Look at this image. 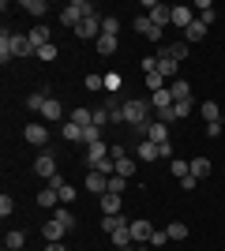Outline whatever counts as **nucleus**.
<instances>
[{
  "label": "nucleus",
  "instance_id": "obj_1",
  "mask_svg": "<svg viewBox=\"0 0 225 251\" xmlns=\"http://www.w3.org/2000/svg\"><path fill=\"white\" fill-rule=\"evenodd\" d=\"M150 109H154V105H150V101H139V98H128V101H124V124H131V127H135V131H139L143 139H147Z\"/></svg>",
  "mask_w": 225,
  "mask_h": 251
},
{
  "label": "nucleus",
  "instance_id": "obj_2",
  "mask_svg": "<svg viewBox=\"0 0 225 251\" xmlns=\"http://www.w3.org/2000/svg\"><path fill=\"white\" fill-rule=\"evenodd\" d=\"M86 15H98V8L90 4V0H68V4H64V11H60V23L75 30V26H79V23H83Z\"/></svg>",
  "mask_w": 225,
  "mask_h": 251
},
{
  "label": "nucleus",
  "instance_id": "obj_3",
  "mask_svg": "<svg viewBox=\"0 0 225 251\" xmlns=\"http://www.w3.org/2000/svg\"><path fill=\"white\" fill-rule=\"evenodd\" d=\"M0 38H4V42H8V49H11V56H15V60H23V56H34V45H30V38H26V34H0Z\"/></svg>",
  "mask_w": 225,
  "mask_h": 251
},
{
  "label": "nucleus",
  "instance_id": "obj_4",
  "mask_svg": "<svg viewBox=\"0 0 225 251\" xmlns=\"http://www.w3.org/2000/svg\"><path fill=\"white\" fill-rule=\"evenodd\" d=\"M143 8H147V19L154 23V26H161V30H165V26L173 23V8H169V4H158V0H147Z\"/></svg>",
  "mask_w": 225,
  "mask_h": 251
},
{
  "label": "nucleus",
  "instance_id": "obj_5",
  "mask_svg": "<svg viewBox=\"0 0 225 251\" xmlns=\"http://www.w3.org/2000/svg\"><path fill=\"white\" fill-rule=\"evenodd\" d=\"M75 34L86 38V42H98V38H101V15H86V19L75 26Z\"/></svg>",
  "mask_w": 225,
  "mask_h": 251
},
{
  "label": "nucleus",
  "instance_id": "obj_6",
  "mask_svg": "<svg viewBox=\"0 0 225 251\" xmlns=\"http://www.w3.org/2000/svg\"><path fill=\"white\" fill-rule=\"evenodd\" d=\"M23 135H26L30 147H45V143H49V127H45V124H26V127H23Z\"/></svg>",
  "mask_w": 225,
  "mask_h": 251
},
{
  "label": "nucleus",
  "instance_id": "obj_7",
  "mask_svg": "<svg viewBox=\"0 0 225 251\" xmlns=\"http://www.w3.org/2000/svg\"><path fill=\"white\" fill-rule=\"evenodd\" d=\"M158 56H169V60H176V64L188 60V42H165L158 49Z\"/></svg>",
  "mask_w": 225,
  "mask_h": 251
},
{
  "label": "nucleus",
  "instance_id": "obj_8",
  "mask_svg": "<svg viewBox=\"0 0 225 251\" xmlns=\"http://www.w3.org/2000/svg\"><path fill=\"white\" fill-rule=\"evenodd\" d=\"M195 23V11L188 8V4H173V26H180V30H188Z\"/></svg>",
  "mask_w": 225,
  "mask_h": 251
},
{
  "label": "nucleus",
  "instance_id": "obj_9",
  "mask_svg": "<svg viewBox=\"0 0 225 251\" xmlns=\"http://www.w3.org/2000/svg\"><path fill=\"white\" fill-rule=\"evenodd\" d=\"M64 225H60V221H56V218H49V221H45V225H42V236H45V244H60V240H64Z\"/></svg>",
  "mask_w": 225,
  "mask_h": 251
},
{
  "label": "nucleus",
  "instance_id": "obj_10",
  "mask_svg": "<svg viewBox=\"0 0 225 251\" xmlns=\"http://www.w3.org/2000/svg\"><path fill=\"white\" fill-rule=\"evenodd\" d=\"M34 173H38L42 180L56 176V157H53V154H38V161H34Z\"/></svg>",
  "mask_w": 225,
  "mask_h": 251
},
{
  "label": "nucleus",
  "instance_id": "obj_11",
  "mask_svg": "<svg viewBox=\"0 0 225 251\" xmlns=\"http://www.w3.org/2000/svg\"><path fill=\"white\" fill-rule=\"evenodd\" d=\"M109 154H113V147H105V143H94V147H86V165H90V169H98V165H101V161H105Z\"/></svg>",
  "mask_w": 225,
  "mask_h": 251
},
{
  "label": "nucleus",
  "instance_id": "obj_12",
  "mask_svg": "<svg viewBox=\"0 0 225 251\" xmlns=\"http://www.w3.org/2000/svg\"><path fill=\"white\" fill-rule=\"evenodd\" d=\"M86 191H94L98 199H101V195L109 191V176H101V173H94V169H90V173H86Z\"/></svg>",
  "mask_w": 225,
  "mask_h": 251
},
{
  "label": "nucleus",
  "instance_id": "obj_13",
  "mask_svg": "<svg viewBox=\"0 0 225 251\" xmlns=\"http://www.w3.org/2000/svg\"><path fill=\"white\" fill-rule=\"evenodd\" d=\"M147 139H150V143H158V147H161V143H169V124L150 120V124H147Z\"/></svg>",
  "mask_w": 225,
  "mask_h": 251
},
{
  "label": "nucleus",
  "instance_id": "obj_14",
  "mask_svg": "<svg viewBox=\"0 0 225 251\" xmlns=\"http://www.w3.org/2000/svg\"><path fill=\"white\" fill-rule=\"evenodd\" d=\"M128 229H131V240H135V244H150V232H154V225H150V221H131V225H128Z\"/></svg>",
  "mask_w": 225,
  "mask_h": 251
},
{
  "label": "nucleus",
  "instance_id": "obj_15",
  "mask_svg": "<svg viewBox=\"0 0 225 251\" xmlns=\"http://www.w3.org/2000/svg\"><path fill=\"white\" fill-rule=\"evenodd\" d=\"M120 199H124V195H113V191H105V195L98 199V206H101V214H105V218H113V214H120Z\"/></svg>",
  "mask_w": 225,
  "mask_h": 251
},
{
  "label": "nucleus",
  "instance_id": "obj_16",
  "mask_svg": "<svg viewBox=\"0 0 225 251\" xmlns=\"http://www.w3.org/2000/svg\"><path fill=\"white\" fill-rule=\"evenodd\" d=\"M169 94H173V101H192V86H188V79H173Z\"/></svg>",
  "mask_w": 225,
  "mask_h": 251
},
{
  "label": "nucleus",
  "instance_id": "obj_17",
  "mask_svg": "<svg viewBox=\"0 0 225 251\" xmlns=\"http://www.w3.org/2000/svg\"><path fill=\"white\" fill-rule=\"evenodd\" d=\"M135 154H139V161H158V143H150V139H143L139 147H135Z\"/></svg>",
  "mask_w": 225,
  "mask_h": 251
},
{
  "label": "nucleus",
  "instance_id": "obj_18",
  "mask_svg": "<svg viewBox=\"0 0 225 251\" xmlns=\"http://www.w3.org/2000/svg\"><path fill=\"white\" fill-rule=\"evenodd\" d=\"M23 244H26V232H23V229H8L4 248H8V251H23Z\"/></svg>",
  "mask_w": 225,
  "mask_h": 251
},
{
  "label": "nucleus",
  "instance_id": "obj_19",
  "mask_svg": "<svg viewBox=\"0 0 225 251\" xmlns=\"http://www.w3.org/2000/svg\"><path fill=\"white\" fill-rule=\"evenodd\" d=\"M42 116H45V120H60V116H64V105L56 101V98H45V105H42Z\"/></svg>",
  "mask_w": 225,
  "mask_h": 251
},
{
  "label": "nucleus",
  "instance_id": "obj_20",
  "mask_svg": "<svg viewBox=\"0 0 225 251\" xmlns=\"http://www.w3.org/2000/svg\"><path fill=\"white\" fill-rule=\"evenodd\" d=\"M26 38H30V45H34V49H42V45H49V26H45V23H38V26H34V30L26 34Z\"/></svg>",
  "mask_w": 225,
  "mask_h": 251
},
{
  "label": "nucleus",
  "instance_id": "obj_21",
  "mask_svg": "<svg viewBox=\"0 0 225 251\" xmlns=\"http://www.w3.org/2000/svg\"><path fill=\"white\" fill-rule=\"evenodd\" d=\"M109 240H113V248H120V251H124V248H135V240H131V229H128V225H124V229H117Z\"/></svg>",
  "mask_w": 225,
  "mask_h": 251
},
{
  "label": "nucleus",
  "instance_id": "obj_22",
  "mask_svg": "<svg viewBox=\"0 0 225 251\" xmlns=\"http://www.w3.org/2000/svg\"><path fill=\"white\" fill-rule=\"evenodd\" d=\"M23 11H30L34 19L42 23V19H45V11H49V4H45V0H23Z\"/></svg>",
  "mask_w": 225,
  "mask_h": 251
},
{
  "label": "nucleus",
  "instance_id": "obj_23",
  "mask_svg": "<svg viewBox=\"0 0 225 251\" xmlns=\"http://www.w3.org/2000/svg\"><path fill=\"white\" fill-rule=\"evenodd\" d=\"M117 42L120 38H113V34H101V38H98V52H101V56H113V52H117Z\"/></svg>",
  "mask_w": 225,
  "mask_h": 251
},
{
  "label": "nucleus",
  "instance_id": "obj_24",
  "mask_svg": "<svg viewBox=\"0 0 225 251\" xmlns=\"http://www.w3.org/2000/svg\"><path fill=\"white\" fill-rule=\"evenodd\" d=\"M199 113H203L206 124H218V120H222V109H218V101H203V105H199Z\"/></svg>",
  "mask_w": 225,
  "mask_h": 251
},
{
  "label": "nucleus",
  "instance_id": "obj_25",
  "mask_svg": "<svg viewBox=\"0 0 225 251\" xmlns=\"http://www.w3.org/2000/svg\"><path fill=\"white\" fill-rule=\"evenodd\" d=\"M206 30H210V26H203V23L195 19L192 26H188V30H184V42H203V38H206Z\"/></svg>",
  "mask_w": 225,
  "mask_h": 251
},
{
  "label": "nucleus",
  "instance_id": "obj_26",
  "mask_svg": "<svg viewBox=\"0 0 225 251\" xmlns=\"http://www.w3.org/2000/svg\"><path fill=\"white\" fill-rule=\"evenodd\" d=\"M192 176L195 180L210 176V157H192Z\"/></svg>",
  "mask_w": 225,
  "mask_h": 251
},
{
  "label": "nucleus",
  "instance_id": "obj_27",
  "mask_svg": "<svg viewBox=\"0 0 225 251\" xmlns=\"http://www.w3.org/2000/svg\"><path fill=\"white\" fill-rule=\"evenodd\" d=\"M124 225H131V221L124 218V214H113V218H105V221H101V229H105L109 236H113V232H117V229H124Z\"/></svg>",
  "mask_w": 225,
  "mask_h": 251
},
{
  "label": "nucleus",
  "instance_id": "obj_28",
  "mask_svg": "<svg viewBox=\"0 0 225 251\" xmlns=\"http://www.w3.org/2000/svg\"><path fill=\"white\" fill-rule=\"evenodd\" d=\"M56 202H60V195H56L53 188H45V191H38V206H45V210H56Z\"/></svg>",
  "mask_w": 225,
  "mask_h": 251
},
{
  "label": "nucleus",
  "instance_id": "obj_29",
  "mask_svg": "<svg viewBox=\"0 0 225 251\" xmlns=\"http://www.w3.org/2000/svg\"><path fill=\"white\" fill-rule=\"evenodd\" d=\"M150 105H154V109H173V94H169V86H165V90H158V94H150Z\"/></svg>",
  "mask_w": 225,
  "mask_h": 251
},
{
  "label": "nucleus",
  "instance_id": "obj_30",
  "mask_svg": "<svg viewBox=\"0 0 225 251\" xmlns=\"http://www.w3.org/2000/svg\"><path fill=\"white\" fill-rule=\"evenodd\" d=\"M53 218H56V221H60V225H64V229H68V232H72V229H75V214H72V210H68V206H56V210H53Z\"/></svg>",
  "mask_w": 225,
  "mask_h": 251
},
{
  "label": "nucleus",
  "instance_id": "obj_31",
  "mask_svg": "<svg viewBox=\"0 0 225 251\" xmlns=\"http://www.w3.org/2000/svg\"><path fill=\"white\" fill-rule=\"evenodd\" d=\"M165 83H169V79H165L161 72H150V75H147V90H150V94H158V90H165Z\"/></svg>",
  "mask_w": 225,
  "mask_h": 251
},
{
  "label": "nucleus",
  "instance_id": "obj_32",
  "mask_svg": "<svg viewBox=\"0 0 225 251\" xmlns=\"http://www.w3.org/2000/svg\"><path fill=\"white\" fill-rule=\"evenodd\" d=\"M60 131H64V139H68V143H83V127L75 124V120H68V124L60 127Z\"/></svg>",
  "mask_w": 225,
  "mask_h": 251
},
{
  "label": "nucleus",
  "instance_id": "obj_33",
  "mask_svg": "<svg viewBox=\"0 0 225 251\" xmlns=\"http://www.w3.org/2000/svg\"><path fill=\"white\" fill-rule=\"evenodd\" d=\"M158 72L173 83V79H176V60H169V56H158Z\"/></svg>",
  "mask_w": 225,
  "mask_h": 251
},
{
  "label": "nucleus",
  "instance_id": "obj_34",
  "mask_svg": "<svg viewBox=\"0 0 225 251\" xmlns=\"http://www.w3.org/2000/svg\"><path fill=\"white\" fill-rule=\"evenodd\" d=\"M165 232H169V240H188V225H184V221H173V225H165Z\"/></svg>",
  "mask_w": 225,
  "mask_h": 251
},
{
  "label": "nucleus",
  "instance_id": "obj_35",
  "mask_svg": "<svg viewBox=\"0 0 225 251\" xmlns=\"http://www.w3.org/2000/svg\"><path fill=\"white\" fill-rule=\"evenodd\" d=\"M72 120H75L79 127H90V124H94V109H75Z\"/></svg>",
  "mask_w": 225,
  "mask_h": 251
},
{
  "label": "nucleus",
  "instance_id": "obj_36",
  "mask_svg": "<svg viewBox=\"0 0 225 251\" xmlns=\"http://www.w3.org/2000/svg\"><path fill=\"white\" fill-rule=\"evenodd\" d=\"M113 161H117V176L128 180L131 173H135V161H131V157H113Z\"/></svg>",
  "mask_w": 225,
  "mask_h": 251
},
{
  "label": "nucleus",
  "instance_id": "obj_37",
  "mask_svg": "<svg viewBox=\"0 0 225 251\" xmlns=\"http://www.w3.org/2000/svg\"><path fill=\"white\" fill-rule=\"evenodd\" d=\"M101 34H113V38L120 34V19L117 15H101Z\"/></svg>",
  "mask_w": 225,
  "mask_h": 251
},
{
  "label": "nucleus",
  "instance_id": "obj_38",
  "mask_svg": "<svg viewBox=\"0 0 225 251\" xmlns=\"http://www.w3.org/2000/svg\"><path fill=\"white\" fill-rule=\"evenodd\" d=\"M83 86H86V90H94V94H98V90H105V75H86V79H83Z\"/></svg>",
  "mask_w": 225,
  "mask_h": 251
},
{
  "label": "nucleus",
  "instance_id": "obj_39",
  "mask_svg": "<svg viewBox=\"0 0 225 251\" xmlns=\"http://www.w3.org/2000/svg\"><path fill=\"white\" fill-rule=\"evenodd\" d=\"M169 169H173V176H176V180H184L188 173H192V161H169Z\"/></svg>",
  "mask_w": 225,
  "mask_h": 251
},
{
  "label": "nucleus",
  "instance_id": "obj_40",
  "mask_svg": "<svg viewBox=\"0 0 225 251\" xmlns=\"http://www.w3.org/2000/svg\"><path fill=\"white\" fill-rule=\"evenodd\" d=\"M165 244H169V232H165V229H154V232H150V248H165Z\"/></svg>",
  "mask_w": 225,
  "mask_h": 251
},
{
  "label": "nucleus",
  "instance_id": "obj_41",
  "mask_svg": "<svg viewBox=\"0 0 225 251\" xmlns=\"http://www.w3.org/2000/svg\"><path fill=\"white\" fill-rule=\"evenodd\" d=\"M173 116H176V120L192 116V101H173Z\"/></svg>",
  "mask_w": 225,
  "mask_h": 251
},
{
  "label": "nucleus",
  "instance_id": "obj_42",
  "mask_svg": "<svg viewBox=\"0 0 225 251\" xmlns=\"http://www.w3.org/2000/svg\"><path fill=\"white\" fill-rule=\"evenodd\" d=\"M38 60L53 64V60H56V45H53V42H49V45H42V49H38Z\"/></svg>",
  "mask_w": 225,
  "mask_h": 251
},
{
  "label": "nucleus",
  "instance_id": "obj_43",
  "mask_svg": "<svg viewBox=\"0 0 225 251\" xmlns=\"http://www.w3.org/2000/svg\"><path fill=\"white\" fill-rule=\"evenodd\" d=\"M45 98H49V94H30V98H26V109H30V113H42Z\"/></svg>",
  "mask_w": 225,
  "mask_h": 251
},
{
  "label": "nucleus",
  "instance_id": "obj_44",
  "mask_svg": "<svg viewBox=\"0 0 225 251\" xmlns=\"http://www.w3.org/2000/svg\"><path fill=\"white\" fill-rule=\"evenodd\" d=\"M124 188H128L124 176H109V191H113V195H124Z\"/></svg>",
  "mask_w": 225,
  "mask_h": 251
},
{
  "label": "nucleus",
  "instance_id": "obj_45",
  "mask_svg": "<svg viewBox=\"0 0 225 251\" xmlns=\"http://www.w3.org/2000/svg\"><path fill=\"white\" fill-rule=\"evenodd\" d=\"M109 120H113V116H109V109H105V105H98V109H94V124H98V127H105Z\"/></svg>",
  "mask_w": 225,
  "mask_h": 251
},
{
  "label": "nucleus",
  "instance_id": "obj_46",
  "mask_svg": "<svg viewBox=\"0 0 225 251\" xmlns=\"http://www.w3.org/2000/svg\"><path fill=\"white\" fill-rule=\"evenodd\" d=\"M49 188H53L56 195H60V191H64V188H72V184H68V180L60 176V173H56V176H49Z\"/></svg>",
  "mask_w": 225,
  "mask_h": 251
},
{
  "label": "nucleus",
  "instance_id": "obj_47",
  "mask_svg": "<svg viewBox=\"0 0 225 251\" xmlns=\"http://www.w3.org/2000/svg\"><path fill=\"white\" fill-rule=\"evenodd\" d=\"M150 26H154V23H150L147 15H139V19H135V34H143V38L150 34Z\"/></svg>",
  "mask_w": 225,
  "mask_h": 251
},
{
  "label": "nucleus",
  "instance_id": "obj_48",
  "mask_svg": "<svg viewBox=\"0 0 225 251\" xmlns=\"http://www.w3.org/2000/svg\"><path fill=\"white\" fill-rule=\"evenodd\" d=\"M147 42H158V49H161V42H165V34H161V26H150Z\"/></svg>",
  "mask_w": 225,
  "mask_h": 251
},
{
  "label": "nucleus",
  "instance_id": "obj_49",
  "mask_svg": "<svg viewBox=\"0 0 225 251\" xmlns=\"http://www.w3.org/2000/svg\"><path fill=\"white\" fill-rule=\"evenodd\" d=\"M105 90H109V94H117V90H120V75H105Z\"/></svg>",
  "mask_w": 225,
  "mask_h": 251
},
{
  "label": "nucleus",
  "instance_id": "obj_50",
  "mask_svg": "<svg viewBox=\"0 0 225 251\" xmlns=\"http://www.w3.org/2000/svg\"><path fill=\"white\" fill-rule=\"evenodd\" d=\"M11 210H15V202H11V195H0V214H4V218H8Z\"/></svg>",
  "mask_w": 225,
  "mask_h": 251
},
{
  "label": "nucleus",
  "instance_id": "obj_51",
  "mask_svg": "<svg viewBox=\"0 0 225 251\" xmlns=\"http://www.w3.org/2000/svg\"><path fill=\"white\" fill-rule=\"evenodd\" d=\"M203 135H206V139H218V135H222V120H218V124H206Z\"/></svg>",
  "mask_w": 225,
  "mask_h": 251
},
{
  "label": "nucleus",
  "instance_id": "obj_52",
  "mask_svg": "<svg viewBox=\"0 0 225 251\" xmlns=\"http://www.w3.org/2000/svg\"><path fill=\"white\" fill-rule=\"evenodd\" d=\"M8 60H15V56H11V49H8V42H4V38H0V64H8Z\"/></svg>",
  "mask_w": 225,
  "mask_h": 251
},
{
  "label": "nucleus",
  "instance_id": "obj_53",
  "mask_svg": "<svg viewBox=\"0 0 225 251\" xmlns=\"http://www.w3.org/2000/svg\"><path fill=\"white\" fill-rule=\"evenodd\" d=\"M143 72H147V75L158 72V60H154V56H143Z\"/></svg>",
  "mask_w": 225,
  "mask_h": 251
},
{
  "label": "nucleus",
  "instance_id": "obj_54",
  "mask_svg": "<svg viewBox=\"0 0 225 251\" xmlns=\"http://www.w3.org/2000/svg\"><path fill=\"white\" fill-rule=\"evenodd\" d=\"M195 184H199V180H195V176H192V173H188V176H184V180H180V188H184V191H195Z\"/></svg>",
  "mask_w": 225,
  "mask_h": 251
},
{
  "label": "nucleus",
  "instance_id": "obj_55",
  "mask_svg": "<svg viewBox=\"0 0 225 251\" xmlns=\"http://www.w3.org/2000/svg\"><path fill=\"white\" fill-rule=\"evenodd\" d=\"M45 251H68L64 244H45Z\"/></svg>",
  "mask_w": 225,
  "mask_h": 251
},
{
  "label": "nucleus",
  "instance_id": "obj_56",
  "mask_svg": "<svg viewBox=\"0 0 225 251\" xmlns=\"http://www.w3.org/2000/svg\"><path fill=\"white\" fill-rule=\"evenodd\" d=\"M128 251H150V248H139V244H135V248H128Z\"/></svg>",
  "mask_w": 225,
  "mask_h": 251
},
{
  "label": "nucleus",
  "instance_id": "obj_57",
  "mask_svg": "<svg viewBox=\"0 0 225 251\" xmlns=\"http://www.w3.org/2000/svg\"><path fill=\"white\" fill-rule=\"evenodd\" d=\"M4 251H8V248H4Z\"/></svg>",
  "mask_w": 225,
  "mask_h": 251
}]
</instances>
